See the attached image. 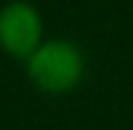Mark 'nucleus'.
<instances>
[{
  "label": "nucleus",
  "instance_id": "f257e3e1",
  "mask_svg": "<svg viewBox=\"0 0 133 130\" xmlns=\"http://www.w3.org/2000/svg\"><path fill=\"white\" fill-rule=\"evenodd\" d=\"M87 71L84 54L77 44L66 38L44 41L36 54L26 61V74L36 89L44 95H69L79 87Z\"/></svg>",
  "mask_w": 133,
  "mask_h": 130
},
{
  "label": "nucleus",
  "instance_id": "f03ea898",
  "mask_svg": "<svg viewBox=\"0 0 133 130\" xmlns=\"http://www.w3.org/2000/svg\"><path fill=\"white\" fill-rule=\"evenodd\" d=\"M44 41V20L36 5L10 0L0 8V49L8 56L26 64Z\"/></svg>",
  "mask_w": 133,
  "mask_h": 130
}]
</instances>
